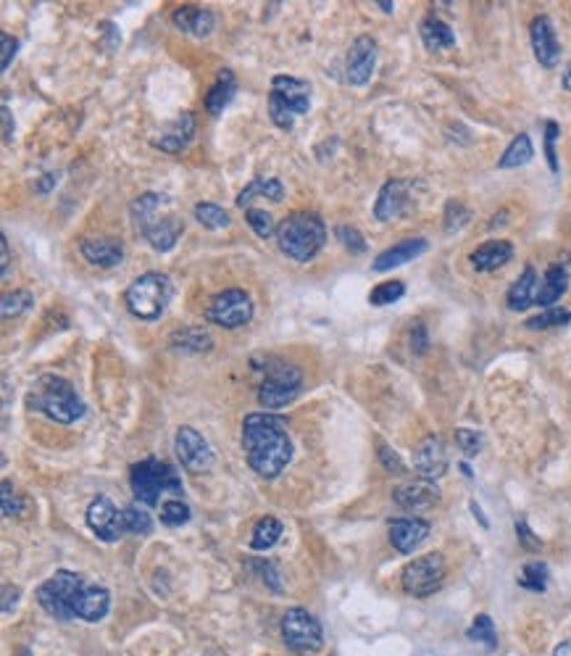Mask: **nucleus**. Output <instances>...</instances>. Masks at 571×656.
<instances>
[{"label":"nucleus","mask_w":571,"mask_h":656,"mask_svg":"<svg viewBox=\"0 0 571 656\" xmlns=\"http://www.w3.org/2000/svg\"><path fill=\"white\" fill-rule=\"evenodd\" d=\"M242 448L253 472L261 477H277L292 459L287 420L263 412L248 414L242 422Z\"/></svg>","instance_id":"1"},{"label":"nucleus","mask_w":571,"mask_h":656,"mask_svg":"<svg viewBox=\"0 0 571 656\" xmlns=\"http://www.w3.org/2000/svg\"><path fill=\"white\" fill-rule=\"evenodd\" d=\"M327 243V224L313 211H295L277 227V245L292 262H311Z\"/></svg>","instance_id":"2"},{"label":"nucleus","mask_w":571,"mask_h":656,"mask_svg":"<svg viewBox=\"0 0 571 656\" xmlns=\"http://www.w3.org/2000/svg\"><path fill=\"white\" fill-rule=\"evenodd\" d=\"M29 406L34 412H43L48 420L58 422V424H72L79 417H84V403L72 388L69 380L64 377H43L37 393L29 395Z\"/></svg>","instance_id":"3"},{"label":"nucleus","mask_w":571,"mask_h":656,"mask_svg":"<svg viewBox=\"0 0 571 656\" xmlns=\"http://www.w3.org/2000/svg\"><path fill=\"white\" fill-rule=\"evenodd\" d=\"M124 301H127L132 316H137L143 322H153L166 312V306L172 301V283L158 272H148V274L137 277L127 288Z\"/></svg>","instance_id":"4"},{"label":"nucleus","mask_w":571,"mask_h":656,"mask_svg":"<svg viewBox=\"0 0 571 656\" xmlns=\"http://www.w3.org/2000/svg\"><path fill=\"white\" fill-rule=\"evenodd\" d=\"M130 482L134 499L140 503H148V506H156L161 493H166V491H172V493L182 491V480L174 472V467H169L166 462H158V459H145V462L134 464L130 472Z\"/></svg>","instance_id":"5"},{"label":"nucleus","mask_w":571,"mask_h":656,"mask_svg":"<svg viewBox=\"0 0 571 656\" xmlns=\"http://www.w3.org/2000/svg\"><path fill=\"white\" fill-rule=\"evenodd\" d=\"M82 588L84 580L69 570H61L37 588V601L55 620H74V599Z\"/></svg>","instance_id":"6"},{"label":"nucleus","mask_w":571,"mask_h":656,"mask_svg":"<svg viewBox=\"0 0 571 656\" xmlns=\"http://www.w3.org/2000/svg\"><path fill=\"white\" fill-rule=\"evenodd\" d=\"M303 374L300 369L287 364L282 359H271L266 364V377L259 388V401L266 409H280L287 406L295 395L300 393Z\"/></svg>","instance_id":"7"},{"label":"nucleus","mask_w":571,"mask_h":656,"mask_svg":"<svg viewBox=\"0 0 571 656\" xmlns=\"http://www.w3.org/2000/svg\"><path fill=\"white\" fill-rule=\"evenodd\" d=\"M206 319H211L213 324L219 327H227V330H234V327H242L253 319V301L245 290H222L211 298L206 309Z\"/></svg>","instance_id":"8"},{"label":"nucleus","mask_w":571,"mask_h":656,"mask_svg":"<svg viewBox=\"0 0 571 656\" xmlns=\"http://www.w3.org/2000/svg\"><path fill=\"white\" fill-rule=\"evenodd\" d=\"M442 582H445V559L440 553L418 556L403 570V591L416 599L432 596L435 591H440Z\"/></svg>","instance_id":"9"},{"label":"nucleus","mask_w":571,"mask_h":656,"mask_svg":"<svg viewBox=\"0 0 571 656\" xmlns=\"http://www.w3.org/2000/svg\"><path fill=\"white\" fill-rule=\"evenodd\" d=\"M282 638L285 643L298 651V654H313L321 649L324 638H321V625L316 622V617L309 614L306 609H290L282 617Z\"/></svg>","instance_id":"10"},{"label":"nucleus","mask_w":571,"mask_h":656,"mask_svg":"<svg viewBox=\"0 0 571 656\" xmlns=\"http://www.w3.org/2000/svg\"><path fill=\"white\" fill-rule=\"evenodd\" d=\"M174 448H177V456L182 462L184 470L201 474L208 472L213 467V451L208 446V441L192 427H180L177 435H174Z\"/></svg>","instance_id":"11"},{"label":"nucleus","mask_w":571,"mask_h":656,"mask_svg":"<svg viewBox=\"0 0 571 656\" xmlns=\"http://www.w3.org/2000/svg\"><path fill=\"white\" fill-rule=\"evenodd\" d=\"M87 525L90 530L105 541V543H116L124 532H127V527H124V512H119L116 506H113V501L105 499V496H98V499L90 503V509H87Z\"/></svg>","instance_id":"12"},{"label":"nucleus","mask_w":571,"mask_h":656,"mask_svg":"<svg viewBox=\"0 0 571 656\" xmlns=\"http://www.w3.org/2000/svg\"><path fill=\"white\" fill-rule=\"evenodd\" d=\"M377 66V43L369 35H359L348 51V61H345V77L353 87H364L366 82L374 75Z\"/></svg>","instance_id":"13"},{"label":"nucleus","mask_w":571,"mask_h":656,"mask_svg":"<svg viewBox=\"0 0 571 656\" xmlns=\"http://www.w3.org/2000/svg\"><path fill=\"white\" fill-rule=\"evenodd\" d=\"M414 470L424 480H438L445 474L448 470V451H445V443L442 438L438 435H429L424 438L414 453Z\"/></svg>","instance_id":"14"},{"label":"nucleus","mask_w":571,"mask_h":656,"mask_svg":"<svg viewBox=\"0 0 571 656\" xmlns=\"http://www.w3.org/2000/svg\"><path fill=\"white\" fill-rule=\"evenodd\" d=\"M529 37H532V51H535V58L540 61V66L553 69L561 58V45H558V37H556L550 19L537 16L529 26Z\"/></svg>","instance_id":"15"},{"label":"nucleus","mask_w":571,"mask_h":656,"mask_svg":"<svg viewBox=\"0 0 571 656\" xmlns=\"http://www.w3.org/2000/svg\"><path fill=\"white\" fill-rule=\"evenodd\" d=\"M79 251L87 262L101 269H113L124 259V245L116 237H84L79 243Z\"/></svg>","instance_id":"16"},{"label":"nucleus","mask_w":571,"mask_h":656,"mask_svg":"<svg viewBox=\"0 0 571 656\" xmlns=\"http://www.w3.org/2000/svg\"><path fill=\"white\" fill-rule=\"evenodd\" d=\"M271 93H274L280 101H285L295 116H298V114H309V108H311V87H309V82H303V79L277 75V77L271 79Z\"/></svg>","instance_id":"17"},{"label":"nucleus","mask_w":571,"mask_h":656,"mask_svg":"<svg viewBox=\"0 0 571 656\" xmlns=\"http://www.w3.org/2000/svg\"><path fill=\"white\" fill-rule=\"evenodd\" d=\"M392 501L409 512H427L440 501V488H435L432 480H421V482H409L395 488Z\"/></svg>","instance_id":"18"},{"label":"nucleus","mask_w":571,"mask_h":656,"mask_svg":"<svg viewBox=\"0 0 571 656\" xmlns=\"http://www.w3.org/2000/svg\"><path fill=\"white\" fill-rule=\"evenodd\" d=\"M409 187L411 184L403 183V180H389L385 183V187L379 190V198L374 204V216L379 222H389L395 216H400L406 211V204H409Z\"/></svg>","instance_id":"19"},{"label":"nucleus","mask_w":571,"mask_h":656,"mask_svg":"<svg viewBox=\"0 0 571 656\" xmlns=\"http://www.w3.org/2000/svg\"><path fill=\"white\" fill-rule=\"evenodd\" d=\"M195 134V116L192 114H180L174 122H169L156 140L153 145L166 151V154H180L182 148H187V143L192 140Z\"/></svg>","instance_id":"20"},{"label":"nucleus","mask_w":571,"mask_h":656,"mask_svg":"<svg viewBox=\"0 0 571 656\" xmlns=\"http://www.w3.org/2000/svg\"><path fill=\"white\" fill-rule=\"evenodd\" d=\"M427 248H429V243H427L424 237L403 240V243L392 245V248H388V251H382V253L374 259L371 269H374V272H389V269H398V266H403V263L418 259V256H421Z\"/></svg>","instance_id":"21"},{"label":"nucleus","mask_w":571,"mask_h":656,"mask_svg":"<svg viewBox=\"0 0 571 656\" xmlns=\"http://www.w3.org/2000/svg\"><path fill=\"white\" fill-rule=\"evenodd\" d=\"M111 606V596L105 588L98 585H84L74 599V617L84 620V622H98L108 614Z\"/></svg>","instance_id":"22"},{"label":"nucleus","mask_w":571,"mask_h":656,"mask_svg":"<svg viewBox=\"0 0 571 656\" xmlns=\"http://www.w3.org/2000/svg\"><path fill=\"white\" fill-rule=\"evenodd\" d=\"M429 535V525L424 520H395L389 522V541L400 553H411Z\"/></svg>","instance_id":"23"},{"label":"nucleus","mask_w":571,"mask_h":656,"mask_svg":"<svg viewBox=\"0 0 571 656\" xmlns=\"http://www.w3.org/2000/svg\"><path fill=\"white\" fill-rule=\"evenodd\" d=\"M511 256H514V245L508 240H487L471 253V266L477 272H495L511 262Z\"/></svg>","instance_id":"24"},{"label":"nucleus","mask_w":571,"mask_h":656,"mask_svg":"<svg viewBox=\"0 0 571 656\" xmlns=\"http://www.w3.org/2000/svg\"><path fill=\"white\" fill-rule=\"evenodd\" d=\"M172 22L180 26L182 32H190L195 37H208L213 32V14L206 8H195V5H182L172 14Z\"/></svg>","instance_id":"25"},{"label":"nucleus","mask_w":571,"mask_h":656,"mask_svg":"<svg viewBox=\"0 0 571 656\" xmlns=\"http://www.w3.org/2000/svg\"><path fill=\"white\" fill-rule=\"evenodd\" d=\"M566 285H569V272L566 266L561 262H553L546 269V277H543V285L537 290V298L535 303L537 306H553L564 293H566Z\"/></svg>","instance_id":"26"},{"label":"nucleus","mask_w":571,"mask_h":656,"mask_svg":"<svg viewBox=\"0 0 571 656\" xmlns=\"http://www.w3.org/2000/svg\"><path fill=\"white\" fill-rule=\"evenodd\" d=\"M537 298V274L532 266H527L521 272V277L508 288V295H506V303L511 312H527Z\"/></svg>","instance_id":"27"},{"label":"nucleus","mask_w":571,"mask_h":656,"mask_svg":"<svg viewBox=\"0 0 571 656\" xmlns=\"http://www.w3.org/2000/svg\"><path fill=\"white\" fill-rule=\"evenodd\" d=\"M184 224L182 219H177V216H166V219H158L156 224L145 233V240L153 245V251L158 253H166V251H172L174 245H177V240L182 235Z\"/></svg>","instance_id":"28"},{"label":"nucleus","mask_w":571,"mask_h":656,"mask_svg":"<svg viewBox=\"0 0 571 656\" xmlns=\"http://www.w3.org/2000/svg\"><path fill=\"white\" fill-rule=\"evenodd\" d=\"M234 93H237V82H234V75L230 69H222L216 82L211 84L206 95V108L211 116H219L227 105L232 104Z\"/></svg>","instance_id":"29"},{"label":"nucleus","mask_w":571,"mask_h":656,"mask_svg":"<svg viewBox=\"0 0 571 656\" xmlns=\"http://www.w3.org/2000/svg\"><path fill=\"white\" fill-rule=\"evenodd\" d=\"M166 198L161 193H143L134 204H132V222H134V230L140 235H145L153 224H156V211L161 209Z\"/></svg>","instance_id":"30"},{"label":"nucleus","mask_w":571,"mask_h":656,"mask_svg":"<svg viewBox=\"0 0 571 656\" xmlns=\"http://www.w3.org/2000/svg\"><path fill=\"white\" fill-rule=\"evenodd\" d=\"M421 40H424V45L429 48V51H445V48H453L456 45V35H453V29L440 22V19H435V16H427L424 22H421Z\"/></svg>","instance_id":"31"},{"label":"nucleus","mask_w":571,"mask_h":656,"mask_svg":"<svg viewBox=\"0 0 571 656\" xmlns=\"http://www.w3.org/2000/svg\"><path fill=\"white\" fill-rule=\"evenodd\" d=\"M253 198H269L274 204H280L285 198V187L280 180H253L248 187H242V193L237 195V206L248 209Z\"/></svg>","instance_id":"32"},{"label":"nucleus","mask_w":571,"mask_h":656,"mask_svg":"<svg viewBox=\"0 0 571 656\" xmlns=\"http://www.w3.org/2000/svg\"><path fill=\"white\" fill-rule=\"evenodd\" d=\"M172 348L177 351H184V353H203V351H211V335L206 330L201 327H182L177 333H172Z\"/></svg>","instance_id":"33"},{"label":"nucleus","mask_w":571,"mask_h":656,"mask_svg":"<svg viewBox=\"0 0 571 656\" xmlns=\"http://www.w3.org/2000/svg\"><path fill=\"white\" fill-rule=\"evenodd\" d=\"M532 156H535V148H532L529 134H517L514 143L503 151V156L497 161V166H500V169H517V166L529 164Z\"/></svg>","instance_id":"34"},{"label":"nucleus","mask_w":571,"mask_h":656,"mask_svg":"<svg viewBox=\"0 0 571 656\" xmlns=\"http://www.w3.org/2000/svg\"><path fill=\"white\" fill-rule=\"evenodd\" d=\"M282 538V522L277 517H263L256 530H253V538H251V549L253 552H266L271 549L277 541Z\"/></svg>","instance_id":"35"},{"label":"nucleus","mask_w":571,"mask_h":656,"mask_svg":"<svg viewBox=\"0 0 571 656\" xmlns=\"http://www.w3.org/2000/svg\"><path fill=\"white\" fill-rule=\"evenodd\" d=\"M195 219L206 227V230H224V227H230V214L222 209V206H216V204H198L195 209Z\"/></svg>","instance_id":"36"},{"label":"nucleus","mask_w":571,"mask_h":656,"mask_svg":"<svg viewBox=\"0 0 571 656\" xmlns=\"http://www.w3.org/2000/svg\"><path fill=\"white\" fill-rule=\"evenodd\" d=\"M29 306H32V293H29V290H14V293H5L3 301H0L3 319L22 316L25 312H29Z\"/></svg>","instance_id":"37"},{"label":"nucleus","mask_w":571,"mask_h":656,"mask_svg":"<svg viewBox=\"0 0 571 656\" xmlns=\"http://www.w3.org/2000/svg\"><path fill=\"white\" fill-rule=\"evenodd\" d=\"M519 585L521 588H527V591H532V593H543L547 585L546 564H540V562H529V564H524V570H521L519 575Z\"/></svg>","instance_id":"38"},{"label":"nucleus","mask_w":571,"mask_h":656,"mask_svg":"<svg viewBox=\"0 0 571 656\" xmlns=\"http://www.w3.org/2000/svg\"><path fill=\"white\" fill-rule=\"evenodd\" d=\"M403 295H406V285L400 280H388V283L377 285L369 293V303L371 306H389V303L400 301Z\"/></svg>","instance_id":"39"},{"label":"nucleus","mask_w":571,"mask_h":656,"mask_svg":"<svg viewBox=\"0 0 571 656\" xmlns=\"http://www.w3.org/2000/svg\"><path fill=\"white\" fill-rule=\"evenodd\" d=\"M245 219H248V224L253 227V233L259 237H277V222H274V216L269 214V211H261V209H245Z\"/></svg>","instance_id":"40"},{"label":"nucleus","mask_w":571,"mask_h":656,"mask_svg":"<svg viewBox=\"0 0 571 656\" xmlns=\"http://www.w3.org/2000/svg\"><path fill=\"white\" fill-rule=\"evenodd\" d=\"M269 116H271V122L280 127V130L290 132L292 130V124H295V114L290 111V105L285 101H280L274 93H269Z\"/></svg>","instance_id":"41"},{"label":"nucleus","mask_w":571,"mask_h":656,"mask_svg":"<svg viewBox=\"0 0 571 656\" xmlns=\"http://www.w3.org/2000/svg\"><path fill=\"white\" fill-rule=\"evenodd\" d=\"M124 527L132 535H148L151 532V514L140 506H127L124 509Z\"/></svg>","instance_id":"42"},{"label":"nucleus","mask_w":571,"mask_h":656,"mask_svg":"<svg viewBox=\"0 0 571 656\" xmlns=\"http://www.w3.org/2000/svg\"><path fill=\"white\" fill-rule=\"evenodd\" d=\"M468 638L485 643L487 649H495V646H497V638H495L493 620H490L487 614H479V617L474 620V625L468 628Z\"/></svg>","instance_id":"43"},{"label":"nucleus","mask_w":571,"mask_h":656,"mask_svg":"<svg viewBox=\"0 0 571 656\" xmlns=\"http://www.w3.org/2000/svg\"><path fill=\"white\" fill-rule=\"evenodd\" d=\"M190 520V506L184 501H166L161 506V522L169 527H180Z\"/></svg>","instance_id":"44"},{"label":"nucleus","mask_w":571,"mask_h":656,"mask_svg":"<svg viewBox=\"0 0 571 656\" xmlns=\"http://www.w3.org/2000/svg\"><path fill=\"white\" fill-rule=\"evenodd\" d=\"M468 209L464 204H458V201H450L448 206H445V233L448 235H453V233H458L464 224L468 222Z\"/></svg>","instance_id":"45"},{"label":"nucleus","mask_w":571,"mask_h":656,"mask_svg":"<svg viewBox=\"0 0 571 656\" xmlns=\"http://www.w3.org/2000/svg\"><path fill=\"white\" fill-rule=\"evenodd\" d=\"M335 235H338L340 243L345 245V251H350V253H366V240L356 227L340 224V227H335Z\"/></svg>","instance_id":"46"},{"label":"nucleus","mask_w":571,"mask_h":656,"mask_svg":"<svg viewBox=\"0 0 571 656\" xmlns=\"http://www.w3.org/2000/svg\"><path fill=\"white\" fill-rule=\"evenodd\" d=\"M566 322H571V312H566V309H553V312H546V314L529 319L527 327H532V330H546V327H558V324H566Z\"/></svg>","instance_id":"47"},{"label":"nucleus","mask_w":571,"mask_h":656,"mask_svg":"<svg viewBox=\"0 0 571 656\" xmlns=\"http://www.w3.org/2000/svg\"><path fill=\"white\" fill-rule=\"evenodd\" d=\"M456 441L467 456H477L479 448H482V435L474 432V430H456Z\"/></svg>","instance_id":"48"},{"label":"nucleus","mask_w":571,"mask_h":656,"mask_svg":"<svg viewBox=\"0 0 571 656\" xmlns=\"http://www.w3.org/2000/svg\"><path fill=\"white\" fill-rule=\"evenodd\" d=\"M558 124L556 122H547L546 124V158L550 172H558V158H556V137H558Z\"/></svg>","instance_id":"49"},{"label":"nucleus","mask_w":571,"mask_h":656,"mask_svg":"<svg viewBox=\"0 0 571 656\" xmlns=\"http://www.w3.org/2000/svg\"><path fill=\"white\" fill-rule=\"evenodd\" d=\"M0 43H3V58H0V69L5 72V69L11 66V61H14L16 51H19V40H16V37H11V35H3V37H0Z\"/></svg>","instance_id":"50"},{"label":"nucleus","mask_w":571,"mask_h":656,"mask_svg":"<svg viewBox=\"0 0 571 656\" xmlns=\"http://www.w3.org/2000/svg\"><path fill=\"white\" fill-rule=\"evenodd\" d=\"M379 462H382V467L392 474H400L403 472V462L398 459V453H392L388 446H379Z\"/></svg>","instance_id":"51"},{"label":"nucleus","mask_w":571,"mask_h":656,"mask_svg":"<svg viewBox=\"0 0 571 656\" xmlns=\"http://www.w3.org/2000/svg\"><path fill=\"white\" fill-rule=\"evenodd\" d=\"M19 499L16 496H11V485L8 482H3V514L5 517H11V514H19Z\"/></svg>","instance_id":"52"},{"label":"nucleus","mask_w":571,"mask_h":656,"mask_svg":"<svg viewBox=\"0 0 571 656\" xmlns=\"http://www.w3.org/2000/svg\"><path fill=\"white\" fill-rule=\"evenodd\" d=\"M517 535H519V541L524 543V546H529V549H537L540 546V541L529 532V527H527V522H519L517 525Z\"/></svg>","instance_id":"53"},{"label":"nucleus","mask_w":571,"mask_h":656,"mask_svg":"<svg viewBox=\"0 0 571 656\" xmlns=\"http://www.w3.org/2000/svg\"><path fill=\"white\" fill-rule=\"evenodd\" d=\"M3 127H5V145H11L14 143V122H11V111H8V105H3Z\"/></svg>","instance_id":"54"},{"label":"nucleus","mask_w":571,"mask_h":656,"mask_svg":"<svg viewBox=\"0 0 571 656\" xmlns=\"http://www.w3.org/2000/svg\"><path fill=\"white\" fill-rule=\"evenodd\" d=\"M411 338H414V343H411V345H414V351L421 353V351L427 348V333H424V327H421V324H416L414 335H411Z\"/></svg>","instance_id":"55"},{"label":"nucleus","mask_w":571,"mask_h":656,"mask_svg":"<svg viewBox=\"0 0 571 656\" xmlns=\"http://www.w3.org/2000/svg\"><path fill=\"white\" fill-rule=\"evenodd\" d=\"M55 180H58V174H53V172H51V174H48V177H45L43 183L37 184V193H40V195H45V193L51 190V184L55 183Z\"/></svg>","instance_id":"56"},{"label":"nucleus","mask_w":571,"mask_h":656,"mask_svg":"<svg viewBox=\"0 0 571 656\" xmlns=\"http://www.w3.org/2000/svg\"><path fill=\"white\" fill-rule=\"evenodd\" d=\"M471 512H474V517H477V520L482 522V527H490V522H487V517L482 514V509H479V503H477V501H471Z\"/></svg>","instance_id":"57"},{"label":"nucleus","mask_w":571,"mask_h":656,"mask_svg":"<svg viewBox=\"0 0 571 656\" xmlns=\"http://www.w3.org/2000/svg\"><path fill=\"white\" fill-rule=\"evenodd\" d=\"M0 248H3V274H8V243H5V237H0Z\"/></svg>","instance_id":"58"},{"label":"nucleus","mask_w":571,"mask_h":656,"mask_svg":"<svg viewBox=\"0 0 571 656\" xmlns=\"http://www.w3.org/2000/svg\"><path fill=\"white\" fill-rule=\"evenodd\" d=\"M553 656H571V641H566V643H561L558 649H556V654Z\"/></svg>","instance_id":"59"},{"label":"nucleus","mask_w":571,"mask_h":656,"mask_svg":"<svg viewBox=\"0 0 571 656\" xmlns=\"http://www.w3.org/2000/svg\"><path fill=\"white\" fill-rule=\"evenodd\" d=\"M564 90H569L571 93V64L569 69H566V75H564Z\"/></svg>","instance_id":"60"},{"label":"nucleus","mask_w":571,"mask_h":656,"mask_svg":"<svg viewBox=\"0 0 571 656\" xmlns=\"http://www.w3.org/2000/svg\"><path fill=\"white\" fill-rule=\"evenodd\" d=\"M379 5H382V11H392V5H389V0H379Z\"/></svg>","instance_id":"61"}]
</instances>
